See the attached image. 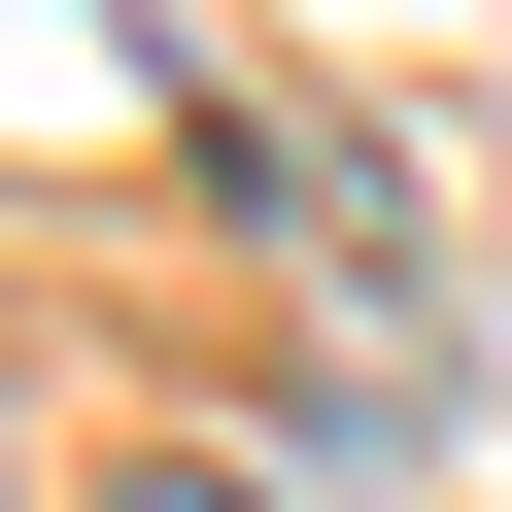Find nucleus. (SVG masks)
<instances>
[{
	"mask_svg": "<svg viewBox=\"0 0 512 512\" xmlns=\"http://www.w3.org/2000/svg\"><path fill=\"white\" fill-rule=\"evenodd\" d=\"M239 205H274V274H342V308L410 274V171H376L342 103H239Z\"/></svg>",
	"mask_w": 512,
	"mask_h": 512,
	"instance_id": "f257e3e1",
	"label": "nucleus"
},
{
	"mask_svg": "<svg viewBox=\"0 0 512 512\" xmlns=\"http://www.w3.org/2000/svg\"><path fill=\"white\" fill-rule=\"evenodd\" d=\"M103 512H274V478H205V444H137V478H103Z\"/></svg>",
	"mask_w": 512,
	"mask_h": 512,
	"instance_id": "f03ea898",
	"label": "nucleus"
}]
</instances>
